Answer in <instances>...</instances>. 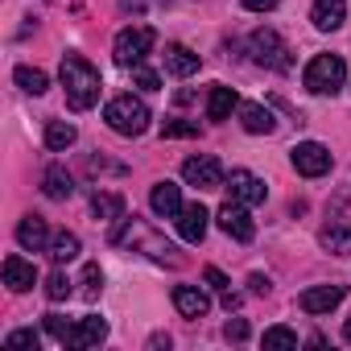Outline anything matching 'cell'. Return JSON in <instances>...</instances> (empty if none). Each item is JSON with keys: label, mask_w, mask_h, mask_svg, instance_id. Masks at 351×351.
<instances>
[{"label": "cell", "mask_w": 351, "mask_h": 351, "mask_svg": "<svg viewBox=\"0 0 351 351\" xmlns=\"http://www.w3.org/2000/svg\"><path fill=\"white\" fill-rule=\"evenodd\" d=\"M75 141H79V128H75V124H66V120H50V124H46V149L62 153V149H71Z\"/></svg>", "instance_id": "obj_24"}, {"label": "cell", "mask_w": 351, "mask_h": 351, "mask_svg": "<svg viewBox=\"0 0 351 351\" xmlns=\"http://www.w3.org/2000/svg\"><path fill=\"white\" fill-rule=\"evenodd\" d=\"M228 191H232V199L244 203V207H256V203L269 199V186L256 178L252 169H232V173H228Z\"/></svg>", "instance_id": "obj_9"}, {"label": "cell", "mask_w": 351, "mask_h": 351, "mask_svg": "<svg viewBox=\"0 0 351 351\" xmlns=\"http://www.w3.org/2000/svg\"><path fill=\"white\" fill-rule=\"evenodd\" d=\"M17 87L21 91H29V95H46V87H50V79H46V71H38V66H17Z\"/></svg>", "instance_id": "obj_27"}, {"label": "cell", "mask_w": 351, "mask_h": 351, "mask_svg": "<svg viewBox=\"0 0 351 351\" xmlns=\"http://www.w3.org/2000/svg\"><path fill=\"white\" fill-rule=\"evenodd\" d=\"M112 244H141L153 261H169V265H178V252H173V244H165L153 228H145L141 219H124V228H116L112 232Z\"/></svg>", "instance_id": "obj_4"}, {"label": "cell", "mask_w": 351, "mask_h": 351, "mask_svg": "<svg viewBox=\"0 0 351 351\" xmlns=\"http://www.w3.org/2000/svg\"><path fill=\"white\" fill-rule=\"evenodd\" d=\"M203 281H207V285H211L215 293H228V289H232V285H228V277H223V273H219L215 265H207V269H203Z\"/></svg>", "instance_id": "obj_35"}, {"label": "cell", "mask_w": 351, "mask_h": 351, "mask_svg": "<svg viewBox=\"0 0 351 351\" xmlns=\"http://www.w3.org/2000/svg\"><path fill=\"white\" fill-rule=\"evenodd\" d=\"M161 136L165 141H173V136H199V120H165Z\"/></svg>", "instance_id": "obj_31"}, {"label": "cell", "mask_w": 351, "mask_h": 351, "mask_svg": "<svg viewBox=\"0 0 351 351\" xmlns=\"http://www.w3.org/2000/svg\"><path fill=\"white\" fill-rule=\"evenodd\" d=\"M343 339H347V343H351V318H347V322H343Z\"/></svg>", "instance_id": "obj_39"}, {"label": "cell", "mask_w": 351, "mask_h": 351, "mask_svg": "<svg viewBox=\"0 0 351 351\" xmlns=\"http://www.w3.org/2000/svg\"><path fill=\"white\" fill-rule=\"evenodd\" d=\"M232 108H240L236 91L232 87H211V95H207V120H228Z\"/></svg>", "instance_id": "obj_23"}, {"label": "cell", "mask_w": 351, "mask_h": 351, "mask_svg": "<svg viewBox=\"0 0 351 351\" xmlns=\"http://www.w3.org/2000/svg\"><path fill=\"white\" fill-rule=\"evenodd\" d=\"M153 42H157V34L149 29V25H128V29H120L116 34V46H112V58H116V66H136V62H145V54L153 50Z\"/></svg>", "instance_id": "obj_5"}, {"label": "cell", "mask_w": 351, "mask_h": 351, "mask_svg": "<svg viewBox=\"0 0 351 351\" xmlns=\"http://www.w3.org/2000/svg\"><path fill=\"white\" fill-rule=\"evenodd\" d=\"M248 50H252V58L261 62V66H269V71H289V46L281 42V34L277 29H256L252 38H248Z\"/></svg>", "instance_id": "obj_6"}, {"label": "cell", "mask_w": 351, "mask_h": 351, "mask_svg": "<svg viewBox=\"0 0 351 351\" xmlns=\"http://www.w3.org/2000/svg\"><path fill=\"white\" fill-rule=\"evenodd\" d=\"M62 87H66V104L75 112H91L99 104V71L83 58V54H62Z\"/></svg>", "instance_id": "obj_1"}, {"label": "cell", "mask_w": 351, "mask_h": 351, "mask_svg": "<svg viewBox=\"0 0 351 351\" xmlns=\"http://www.w3.org/2000/svg\"><path fill=\"white\" fill-rule=\"evenodd\" d=\"M318 244L335 256H351V219H335L318 232Z\"/></svg>", "instance_id": "obj_18"}, {"label": "cell", "mask_w": 351, "mask_h": 351, "mask_svg": "<svg viewBox=\"0 0 351 351\" xmlns=\"http://www.w3.org/2000/svg\"><path fill=\"white\" fill-rule=\"evenodd\" d=\"M310 21H314V29H322V34L339 29V25L347 21V0H314Z\"/></svg>", "instance_id": "obj_15"}, {"label": "cell", "mask_w": 351, "mask_h": 351, "mask_svg": "<svg viewBox=\"0 0 351 351\" xmlns=\"http://www.w3.org/2000/svg\"><path fill=\"white\" fill-rule=\"evenodd\" d=\"M173 306H178L182 318H203L211 310V298L199 285H173Z\"/></svg>", "instance_id": "obj_14"}, {"label": "cell", "mask_w": 351, "mask_h": 351, "mask_svg": "<svg viewBox=\"0 0 351 351\" xmlns=\"http://www.w3.org/2000/svg\"><path fill=\"white\" fill-rule=\"evenodd\" d=\"M50 232H46V219H38V215H25L21 223H17V244L25 248V252H42V248H50Z\"/></svg>", "instance_id": "obj_16"}, {"label": "cell", "mask_w": 351, "mask_h": 351, "mask_svg": "<svg viewBox=\"0 0 351 351\" xmlns=\"http://www.w3.org/2000/svg\"><path fill=\"white\" fill-rule=\"evenodd\" d=\"M104 339H108V322H104L99 314H87V318H79V322L71 326V339H66V347L83 351V347H99Z\"/></svg>", "instance_id": "obj_11"}, {"label": "cell", "mask_w": 351, "mask_h": 351, "mask_svg": "<svg viewBox=\"0 0 351 351\" xmlns=\"http://www.w3.org/2000/svg\"><path fill=\"white\" fill-rule=\"evenodd\" d=\"M289 161H293V169L302 173V178H322V173L335 165L330 149H326V145H318V141H302V145H293Z\"/></svg>", "instance_id": "obj_7"}, {"label": "cell", "mask_w": 351, "mask_h": 351, "mask_svg": "<svg viewBox=\"0 0 351 351\" xmlns=\"http://www.w3.org/2000/svg\"><path fill=\"white\" fill-rule=\"evenodd\" d=\"M104 293V269L99 265H83V298L95 302Z\"/></svg>", "instance_id": "obj_29"}, {"label": "cell", "mask_w": 351, "mask_h": 351, "mask_svg": "<svg viewBox=\"0 0 351 351\" xmlns=\"http://www.w3.org/2000/svg\"><path fill=\"white\" fill-rule=\"evenodd\" d=\"M42 191H46V199L62 203V199L75 195V182H71V173H66L62 165H50V169H46V178H42Z\"/></svg>", "instance_id": "obj_22"}, {"label": "cell", "mask_w": 351, "mask_h": 351, "mask_svg": "<svg viewBox=\"0 0 351 351\" xmlns=\"http://www.w3.org/2000/svg\"><path fill=\"white\" fill-rule=\"evenodd\" d=\"M165 71L173 79H191L199 75V54H191L186 46H165Z\"/></svg>", "instance_id": "obj_20"}, {"label": "cell", "mask_w": 351, "mask_h": 351, "mask_svg": "<svg viewBox=\"0 0 351 351\" xmlns=\"http://www.w3.org/2000/svg\"><path fill=\"white\" fill-rule=\"evenodd\" d=\"M132 83H136L141 91H161V79H157V71H149L145 62H136V66H132Z\"/></svg>", "instance_id": "obj_32"}, {"label": "cell", "mask_w": 351, "mask_h": 351, "mask_svg": "<svg viewBox=\"0 0 351 351\" xmlns=\"http://www.w3.org/2000/svg\"><path fill=\"white\" fill-rule=\"evenodd\" d=\"M339 302H343V285H314V289H306L298 298V306L306 314H330Z\"/></svg>", "instance_id": "obj_13"}, {"label": "cell", "mask_w": 351, "mask_h": 351, "mask_svg": "<svg viewBox=\"0 0 351 351\" xmlns=\"http://www.w3.org/2000/svg\"><path fill=\"white\" fill-rule=\"evenodd\" d=\"M79 256V236L75 232H58L54 240H50V261L54 265H66V261H75Z\"/></svg>", "instance_id": "obj_26"}, {"label": "cell", "mask_w": 351, "mask_h": 351, "mask_svg": "<svg viewBox=\"0 0 351 351\" xmlns=\"http://www.w3.org/2000/svg\"><path fill=\"white\" fill-rule=\"evenodd\" d=\"M182 178H186L191 186H199V191H219V186L228 182V178H223V165H219L211 153H203V157H186Z\"/></svg>", "instance_id": "obj_8"}, {"label": "cell", "mask_w": 351, "mask_h": 351, "mask_svg": "<svg viewBox=\"0 0 351 351\" xmlns=\"http://www.w3.org/2000/svg\"><path fill=\"white\" fill-rule=\"evenodd\" d=\"M240 5H244V9H252V13H273L281 0H240Z\"/></svg>", "instance_id": "obj_37"}, {"label": "cell", "mask_w": 351, "mask_h": 351, "mask_svg": "<svg viewBox=\"0 0 351 351\" xmlns=\"http://www.w3.org/2000/svg\"><path fill=\"white\" fill-rule=\"evenodd\" d=\"M261 343H265V347H298V330H289V326H269Z\"/></svg>", "instance_id": "obj_30"}, {"label": "cell", "mask_w": 351, "mask_h": 351, "mask_svg": "<svg viewBox=\"0 0 351 351\" xmlns=\"http://www.w3.org/2000/svg\"><path fill=\"white\" fill-rule=\"evenodd\" d=\"M248 289H252V293H269V277L252 273V277H248Z\"/></svg>", "instance_id": "obj_38"}, {"label": "cell", "mask_w": 351, "mask_h": 351, "mask_svg": "<svg viewBox=\"0 0 351 351\" xmlns=\"http://www.w3.org/2000/svg\"><path fill=\"white\" fill-rule=\"evenodd\" d=\"M207 207L203 203H191V207H182L178 211V236L186 240V244H203V236H207Z\"/></svg>", "instance_id": "obj_12"}, {"label": "cell", "mask_w": 351, "mask_h": 351, "mask_svg": "<svg viewBox=\"0 0 351 351\" xmlns=\"http://www.w3.org/2000/svg\"><path fill=\"white\" fill-rule=\"evenodd\" d=\"M149 207H153L161 219H178V211H182V191L173 186V182H157L153 195H149Z\"/></svg>", "instance_id": "obj_17"}, {"label": "cell", "mask_w": 351, "mask_h": 351, "mask_svg": "<svg viewBox=\"0 0 351 351\" xmlns=\"http://www.w3.org/2000/svg\"><path fill=\"white\" fill-rule=\"evenodd\" d=\"M71 293H75V289H71V277H66L62 269H54V273L46 277V298H50V302H66Z\"/></svg>", "instance_id": "obj_28"}, {"label": "cell", "mask_w": 351, "mask_h": 351, "mask_svg": "<svg viewBox=\"0 0 351 351\" xmlns=\"http://www.w3.org/2000/svg\"><path fill=\"white\" fill-rule=\"evenodd\" d=\"M5 285H9L13 293H25V289H34V285H38V273H34V265H29V261H21V256H9V261H5Z\"/></svg>", "instance_id": "obj_19"}, {"label": "cell", "mask_w": 351, "mask_h": 351, "mask_svg": "<svg viewBox=\"0 0 351 351\" xmlns=\"http://www.w3.org/2000/svg\"><path fill=\"white\" fill-rule=\"evenodd\" d=\"M104 120H108V128L120 132V136H141L153 116H149L145 99H136V95H116V99L104 108Z\"/></svg>", "instance_id": "obj_2"}, {"label": "cell", "mask_w": 351, "mask_h": 351, "mask_svg": "<svg viewBox=\"0 0 351 351\" xmlns=\"http://www.w3.org/2000/svg\"><path fill=\"white\" fill-rule=\"evenodd\" d=\"M46 335H50V339H58V343L66 347V339H71V322H66L62 314H46Z\"/></svg>", "instance_id": "obj_33"}, {"label": "cell", "mask_w": 351, "mask_h": 351, "mask_svg": "<svg viewBox=\"0 0 351 351\" xmlns=\"http://www.w3.org/2000/svg\"><path fill=\"white\" fill-rule=\"evenodd\" d=\"M223 335H228L232 343H244V339H248V322H244V318H232V322L223 326Z\"/></svg>", "instance_id": "obj_36"}, {"label": "cell", "mask_w": 351, "mask_h": 351, "mask_svg": "<svg viewBox=\"0 0 351 351\" xmlns=\"http://www.w3.org/2000/svg\"><path fill=\"white\" fill-rule=\"evenodd\" d=\"M5 347H34V351H38V347H42V335H38V330H13V335L5 339Z\"/></svg>", "instance_id": "obj_34"}, {"label": "cell", "mask_w": 351, "mask_h": 351, "mask_svg": "<svg viewBox=\"0 0 351 351\" xmlns=\"http://www.w3.org/2000/svg\"><path fill=\"white\" fill-rule=\"evenodd\" d=\"M302 83H306L310 95H335V91L347 83V62H343L339 54H318V58H310Z\"/></svg>", "instance_id": "obj_3"}, {"label": "cell", "mask_w": 351, "mask_h": 351, "mask_svg": "<svg viewBox=\"0 0 351 351\" xmlns=\"http://www.w3.org/2000/svg\"><path fill=\"white\" fill-rule=\"evenodd\" d=\"M91 215L95 219H124V199L112 191H95L91 195Z\"/></svg>", "instance_id": "obj_25"}, {"label": "cell", "mask_w": 351, "mask_h": 351, "mask_svg": "<svg viewBox=\"0 0 351 351\" xmlns=\"http://www.w3.org/2000/svg\"><path fill=\"white\" fill-rule=\"evenodd\" d=\"M240 124H244V132H256V136L277 128V120H273V112L265 104H240Z\"/></svg>", "instance_id": "obj_21"}, {"label": "cell", "mask_w": 351, "mask_h": 351, "mask_svg": "<svg viewBox=\"0 0 351 351\" xmlns=\"http://www.w3.org/2000/svg\"><path fill=\"white\" fill-rule=\"evenodd\" d=\"M215 219H219V228H223L232 240H240V244H248V240L256 236V223H252L248 207H244V203H236V199H232V203H223Z\"/></svg>", "instance_id": "obj_10"}]
</instances>
